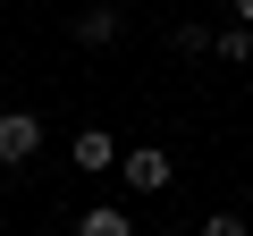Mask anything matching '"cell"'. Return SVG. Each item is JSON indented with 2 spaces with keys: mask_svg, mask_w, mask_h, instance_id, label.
Wrapping results in <instances>:
<instances>
[{
  "mask_svg": "<svg viewBox=\"0 0 253 236\" xmlns=\"http://www.w3.org/2000/svg\"><path fill=\"white\" fill-rule=\"evenodd\" d=\"M76 236H135V219H126L118 202H93V211L76 219Z\"/></svg>",
  "mask_w": 253,
  "mask_h": 236,
  "instance_id": "5b68a950",
  "label": "cell"
},
{
  "mask_svg": "<svg viewBox=\"0 0 253 236\" xmlns=\"http://www.w3.org/2000/svg\"><path fill=\"white\" fill-rule=\"evenodd\" d=\"M68 160H76V169H118V160H126V152H118V144H110V135H101V127H84V135H76V144H68Z\"/></svg>",
  "mask_w": 253,
  "mask_h": 236,
  "instance_id": "277c9868",
  "label": "cell"
},
{
  "mask_svg": "<svg viewBox=\"0 0 253 236\" xmlns=\"http://www.w3.org/2000/svg\"><path fill=\"white\" fill-rule=\"evenodd\" d=\"M42 152V118L34 110H0V169H26Z\"/></svg>",
  "mask_w": 253,
  "mask_h": 236,
  "instance_id": "6da1fadb",
  "label": "cell"
},
{
  "mask_svg": "<svg viewBox=\"0 0 253 236\" xmlns=\"http://www.w3.org/2000/svg\"><path fill=\"white\" fill-rule=\"evenodd\" d=\"M152 236H203V228H152Z\"/></svg>",
  "mask_w": 253,
  "mask_h": 236,
  "instance_id": "30bf717a",
  "label": "cell"
},
{
  "mask_svg": "<svg viewBox=\"0 0 253 236\" xmlns=\"http://www.w3.org/2000/svg\"><path fill=\"white\" fill-rule=\"evenodd\" d=\"M169 51L177 59H203V51H219V34L211 26H169Z\"/></svg>",
  "mask_w": 253,
  "mask_h": 236,
  "instance_id": "8992f818",
  "label": "cell"
},
{
  "mask_svg": "<svg viewBox=\"0 0 253 236\" xmlns=\"http://www.w3.org/2000/svg\"><path fill=\"white\" fill-rule=\"evenodd\" d=\"M118 177H126V186H135V194H161V186L177 177V160H169L161 144H135V152H126V160H118Z\"/></svg>",
  "mask_w": 253,
  "mask_h": 236,
  "instance_id": "7a4b0ae2",
  "label": "cell"
},
{
  "mask_svg": "<svg viewBox=\"0 0 253 236\" xmlns=\"http://www.w3.org/2000/svg\"><path fill=\"white\" fill-rule=\"evenodd\" d=\"M219 59L245 68V59H253V26H219Z\"/></svg>",
  "mask_w": 253,
  "mask_h": 236,
  "instance_id": "52a82bcc",
  "label": "cell"
},
{
  "mask_svg": "<svg viewBox=\"0 0 253 236\" xmlns=\"http://www.w3.org/2000/svg\"><path fill=\"white\" fill-rule=\"evenodd\" d=\"M236 26H253V0H236Z\"/></svg>",
  "mask_w": 253,
  "mask_h": 236,
  "instance_id": "9c48e42d",
  "label": "cell"
},
{
  "mask_svg": "<svg viewBox=\"0 0 253 236\" xmlns=\"http://www.w3.org/2000/svg\"><path fill=\"white\" fill-rule=\"evenodd\" d=\"M68 34H76V51H110V42H118V9L101 0V9H84V17L68 26Z\"/></svg>",
  "mask_w": 253,
  "mask_h": 236,
  "instance_id": "3957f363",
  "label": "cell"
},
{
  "mask_svg": "<svg viewBox=\"0 0 253 236\" xmlns=\"http://www.w3.org/2000/svg\"><path fill=\"white\" fill-rule=\"evenodd\" d=\"M203 236H245V219H236V211H211V219H203Z\"/></svg>",
  "mask_w": 253,
  "mask_h": 236,
  "instance_id": "ba28073f",
  "label": "cell"
}]
</instances>
